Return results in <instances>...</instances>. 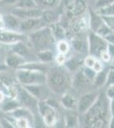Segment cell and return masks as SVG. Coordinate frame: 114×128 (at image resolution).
I'll return each mask as SVG.
<instances>
[{
	"mask_svg": "<svg viewBox=\"0 0 114 128\" xmlns=\"http://www.w3.org/2000/svg\"><path fill=\"white\" fill-rule=\"evenodd\" d=\"M85 122L89 126L95 128L109 126L112 118L111 100L106 94H101L94 104L84 114Z\"/></svg>",
	"mask_w": 114,
	"mask_h": 128,
	"instance_id": "obj_1",
	"label": "cell"
},
{
	"mask_svg": "<svg viewBox=\"0 0 114 128\" xmlns=\"http://www.w3.org/2000/svg\"><path fill=\"white\" fill-rule=\"evenodd\" d=\"M46 84L51 92L63 95L72 84L69 71L62 65L49 68L46 73Z\"/></svg>",
	"mask_w": 114,
	"mask_h": 128,
	"instance_id": "obj_2",
	"label": "cell"
},
{
	"mask_svg": "<svg viewBox=\"0 0 114 128\" xmlns=\"http://www.w3.org/2000/svg\"><path fill=\"white\" fill-rule=\"evenodd\" d=\"M27 40L35 52L51 50L55 38L49 26H44L27 34Z\"/></svg>",
	"mask_w": 114,
	"mask_h": 128,
	"instance_id": "obj_3",
	"label": "cell"
},
{
	"mask_svg": "<svg viewBox=\"0 0 114 128\" xmlns=\"http://www.w3.org/2000/svg\"><path fill=\"white\" fill-rule=\"evenodd\" d=\"M15 70V78L20 86L46 83V74L43 72L22 68Z\"/></svg>",
	"mask_w": 114,
	"mask_h": 128,
	"instance_id": "obj_4",
	"label": "cell"
},
{
	"mask_svg": "<svg viewBox=\"0 0 114 128\" xmlns=\"http://www.w3.org/2000/svg\"><path fill=\"white\" fill-rule=\"evenodd\" d=\"M89 52L95 57H100L103 51L107 50V42L102 37L91 31L88 37Z\"/></svg>",
	"mask_w": 114,
	"mask_h": 128,
	"instance_id": "obj_5",
	"label": "cell"
},
{
	"mask_svg": "<svg viewBox=\"0 0 114 128\" xmlns=\"http://www.w3.org/2000/svg\"><path fill=\"white\" fill-rule=\"evenodd\" d=\"M15 99L20 102V104L22 107L28 108L32 112L34 109L38 110V101L32 94L29 93L22 86H20V87L18 88V90L15 95Z\"/></svg>",
	"mask_w": 114,
	"mask_h": 128,
	"instance_id": "obj_6",
	"label": "cell"
},
{
	"mask_svg": "<svg viewBox=\"0 0 114 128\" xmlns=\"http://www.w3.org/2000/svg\"><path fill=\"white\" fill-rule=\"evenodd\" d=\"M27 40V35L19 32L4 29L0 31V44L13 45L20 41Z\"/></svg>",
	"mask_w": 114,
	"mask_h": 128,
	"instance_id": "obj_7",
	"label": "cell"
},
{
	"mask_svg": "<svg viewBox=\"0 0 114 128\" xmlns=\"http://www.w3.org/2000/svg\"><path fill=\"white\" fill-rule=\"evenodd\" d=\"M26 90L32 95L38 102L45 101L50 98L51 90L48 87L46 83L44 84H34L28 86H22Z\"/></svg>",
	"mask_w": 114,
	"mask_h": 128,
	"instance_id": "obj_8",
	"label": "cell"
},
{
	"mask_svg": "<svg viewBox=\"0 0 114 128\" xmlns=\"http://www.w3.org/2000/svg\"><path fill=\"white\" fill-rule=\"evenodd\" d=\"M10 14L18 17L20 20L29 18H39L43 16V10L38 7L36 8H17L14 7L9 11Z\"/></svg>",
	"mask_w": 114,
	"mask_h": 128,
	"instance_id": "obj_9",
	"label": "cell"
},
{
	"mask_svg": "<svg viewBox=\"0 0 114 128\" xmlns=\"http://www.w3.org/2000/svg\"><path fill=\"white\" fill-rule=\"evenodd\" d=\"M46 26L42 17L39 18H29V19L20 20L19 26V32L22 34H29L36 29Z\"/></svg>",
	"mask_w": 114,
	"mask_h": 128,
	"instance_id": "obj_10",
	"label": "cell"
},
{
	"mask_svg": "<svg viewBox=\"0 0 114 128\" xmlns=\"http://www.w3.org/2000/svg\"><path fill=\"white\" fill-rule=\"evenodd\" d=\"M99 94L96 93V92H89V93L83 95L80 98L79 101L78 102V105H77L78 113L84 114L94 104Z\"/></svg>",
	"mask_w": 114,
	"mask_h": 128,
	"instance_id": "obj_11",
	"label": "cell"
},
{
	"mask_svg": "<svg viewBox=\"0 0 114 128\" xmlns=\"http://www.w3.org/2000/svg\"><path fill=\"white\" fill-rule=\"evenodd\" d=\"M11 46H12V52L22 56L24 59H26V57L30 56L32 54V51H33V49L32 48L31 44H29L28 40L20 41V42H18L16 44L11 45Z\"/></svg>",
	"mask_w": 114,
	"mask_h": 128,
	"instance_id": "obj_12",
	"label": "cell"
},
{
	"mask_svg": "<svg viewBox=\"0 0 114 128\" xmlns=\"http://www.w3.org/2000/svg\"><path fill=\"white\" fill-rule=\"evenodd\" d=\"M91 84V82L88 80V78L84 75L82 69H78L76 71L75 75L72 79V86L76 89L86 88Z\"/></svg>",
	"mask_w": 114,
	"mask_h": 128,
	"instance_id": "obj_13",
	"label": "cell"
},
{
	"mask_svg": "<svg viewBox=\"0 0 114 128\" xmlns=\"http://www.w3.org/2000/svg\"><path fill=\"white\" fill-rule=\"evenodd\" d=\"M89 22H90V28L91 31L94 32H97V31L105 24L101 16L99 15L93 9H90V19H89Z\"/></svg>",
	"mask_w": 114,
	"mask_h": 128,
	"instance_id": "obj_14",
	"label": "cell"
},
{
	"mask_svg": "<svg viewBox=\"0 0 114 128\" xmlns=\"http://www.w3.org/2000/svg\"><path fill=\"white\" fill-rule=\"evenodd\" d=\"M26 59H24L22 56L15 54V53L12 52L11 54L5 58V65L10 68L17 69L20 67H21L23 64L26 62Z\"/></svg>",
	"mask_w": 114,
	"mask_h": 128,
	"instance_id": "obj_15",
	"label": "cell"
},
{
	"mask_svg": "<svg viewBox=\"0 0 114 128\" xmlns=\"http://www.w3.org/2000/svg\"><path fill=\"white\" fill-rule=\"evenodd\" d=\"M3 22L5 24V29L12 31H19L20 20L12 14H7L3 16Z\"/></svg>",
	"mask_w": 114,
	"mask_h": 128,
	"instance_id": "obj_16",
	"label": "cell"
},
{
	"mask_svg": "<svg viewBox=\"0 0 114 128\" xmlns=\"http://www.w3.org/2000/svg\"><path fill=\"white\" fill-rule=\"evenodd\" d=\"M61 104L66 109H70V110H73V109L77 108V105H78V102L73 96L68 94L64 93L62 95V98L61 100Z\"/></svg>",
	"mask_w": 114,
	"mask_h": 128,
	"instance_id": "obj_17",
	"label": "cell"
},
{
	"mask_svg": "<svg viewBox=\"0 0 114 128\" xmlns=\"http://www.w3.org/2000/svg\"><path fill=\"white\" fill-rule=\"evenodd\" d=\"M38 8L44 10L55 9L61 4V0H34Z\"/></svg>",
	"mask_w": 114,
	"mask_h": 128,
	"instance_id": "obj_18",
	"label": "cell"
},
{
	"mask_svg": "<svg viewBox=\"0 0 114 128\" xmlns=\"http://www.w3.org/2000/svg\"><path fill=\"white\" fill-rule=\"evenodd\" d=\"M42 18H43V20H44L45 23L53 24L58 22V20H59V16L54 11V9H49V10H43Z\"/></svg>",
	"mask_w": 114,
	"mask_h": 128,
	"instance_id": "obj_19",
	"label": "cell"
},
{
	"mask_svg": "<svg viewBox=\"0 0 114 128\" xmlns=\"http://www.w3.org/2000/svg\"><path fill=\"white\" fill-rule=\"evenodd\" d=\"M36 56L39 62L44 63H49L54 60V54L51 50H45L36 52Z\"/></svg>",
	"mask_w": 114,
	"mask_h": 128,
	"instance_id": "obj_20",
	"label": "cell"
},
{
	"mask_svg": "<svg viewBox=\"0 0 114 128\" xmlns=\"http://www.w3.org/2000/svg\"><path fill=\"white\" fill-rule=\"evenodd\" d=\"M2 106H1V109L3 113H9L13 111L14 109L19 108L21 105L20 104V102H18L17 100H14V99H10V100L7 101V102H4L3 101L2 102Z\"/></svg>",
	"mask_w": 114,
	"mask_h": 128,
	"instance_id": "obj_21",
	"label": "cell"
},
{
	"mask_svg": "<svg viewBox=\"0 0 114 128\" xmlns=\"http://www.w3.org/2000/svg\"><path fill=\"white\" fill-rule=\"evenodd\" d=\"M72 46H73L74 50L78 52H84L85 50H89V44H88V40L84 41L82 38L76 37L75 38H73L72 41Z\"/></svg>",
	"mask_w": 114,
	"mask_h": 128,
	"instance_id": "obj_22",
	"label": "cell"
},
{
	"mask_svg": "<svg viewBox=\"0 0 114 128\" xmlns=\"http://www.w3.org/2000/svg\"><path fill=\"white\" fill-rule=\"evenodd\" d=\"M87 9V0H77L72 9V13L75 16H82Z\"/></svg>",
	"mask_w": 114,
	"mask_h": 128,
	"instance_id": "obj_23",
	"label": "cell"
},
{
	"mask_svg": "<svg viewBox=\"0 0 114 128\" xmlns=\"http://www.w3.org/2000/svg\"><path fill=\"white\" fill-rule=\"evenodd\" d=\"M107 72L108 71L104 70V68H103L101 71L96 73V75H95V77L93 84H94L95 86H97V87L104 86L106 84V80H107Z\"/></svg>",
	"mask_w": 114,
	"mask_h": 128,
	"instance_id": "obj_24",
	"label": "cell"
},
{
	"mask_svg": "<svg viewBox=\"0 0 114 128\" xmlns=\"http://www.w3.org/2000/svg\"><path fill=\"white\" fill-rule=\"evenodd\" d=\"M68 112L65 114V123L67 127L78 126V117L72 113V110L67 109Z\"/></svg>",
	"mask_w": 114,
	"mask_h": 128,
	"instance_id": "obj_25",
	"label": "cell"
},
{
	"mask_svg": "<svg viewBox=\"0 0 114 128\" xmlns=\"http://www.w3.org/2000/svg\"><path fill=\"white\" fill-rule=\"evenodd\" d=\"M50 28L55 40H63L65 32H64V28L61 26H60L59 24H57V22H55V23L50 24Z\"/></svg>",
	"mask_w": 114,
	"mask_h": 128,
	"instance_id": "obj_26",
	"label": "cell"
},
{
	"mask_svg": "<svg viewBox=\"0 0 114 128\" xmlns=\"http://www.w3.org/2000/svg\"><path fill=\"white\" fill-rule=\"evenodd\" d=\"M14 120V126L19 127V128H28V127H32V125L31 123V121L28 119L24 118V117H20V118H15Z\"/></svg>",
	"mask_w": 114,
	"mask_h": 128,
	"instance_id": "obj_27",
	"label": "cell"
},
{
	"mask_svg": "<svg viewBox=\"0 0 114 128\" xmlns=\"http://www.w3.org/2000/svg\"><path fill=\"white\" fill-rule=\"evenodd\" d=\"M95 11L101 16H114V2L111 4L96 10Z\"/></svg>",
	"mask_w": 114,
	"mask_h": 128,
	"instance_id": "obj_28",
	"label": "cell"
},
{
	"mask_svg": "<svg viewBox=\"0 0 114 128\" xmlns=\"http://www.w3.org/2000/svg\"><path fill=\"white\" fill-rule=\"evenodd\" d=\"M81 65V62L77 58H72L71 60L67 62L66 63V68L68 71H77L78 69H79V67Z\"/></svg>",
	"mask_w": 114,
	"mask_h": 128,
	"instance_id": "obj_29",
	"label": "cell"
},
{
	"mask_svg": "<svg viewBox=\"0 0 114 128\" xmlns=\"http://www.w3.org/2000/svg\"><path fill=\"white\" fill-rule=\"evenodd\" d=\"M56 48L58 50V51H59V53L66 55L67 53H68V51H69L70 45L66 40H60L56 44Z\"/></svg>",
	"mask_w": 114,
	"mask_h": 128,
	"instance_id": "obj_30",
	"label": "cell"
},
{
	"mask_svg": "<svg viewBox=\"0 0 114 128\" xmlns=\"http://www.w3.org/2000/svg\"><path fill=\"white\" fill-rule=\"evenodd\" d=\"M14 7L17 8H36L38 7L34 0H18Z\"/></svg>",
	"mask_w": 114,
	"mask_h": 128,
	"instance_id": "obj_31",
	"label": "cell"
},
{
	"mask_svg": "<svg viewBox=\"0 0 114 128\" xmlns=\"http://www.w3.org/2000/svg\"><path fill=\"white\" fill-rule=\"evenodd\" d=\"M82 70H83V73L84 74V75L88 78V80H90L91 83H93L95 75H96V72H95L92 68H88V67H86V66L83 68Z\"/></svg>",
	"mask_w": 114,
	"mask_h": 128,
	"instance_id": "obj_32",
	"label": "cell"
},
{
	"mask_svg": "<svg viewBox=\"0 0 114 128\" xmlns=\"http://www.w3.org/2000/svg\"><path fill=\"white\" fill-rule=\"evenodd\" d=\"M102 20H104L105 24L111 28L112 30L114 29V16H101Z\"/></svg>",
	"mask_w": 114,
	"mask_h": 128,
	"instance_id": "obj_33",
	"label": "cell"
},
{
	"mask_svg": "<svg viewBox=\"0 0 114 128\" xmlns=\"http://www.w3.org/2000/svg\"><path fill=\"white\" fill-rule=\"evenodd\" d=\"M112 84H114V69L113 68L108 70V72H107V80H106L105 86L107 87V86H112Z\"/></svg>",
	"mask_w": 114,
	"mask_h": 128,
	"instance_id": "obj_34",
	"label": "cell"
},
{
	"mask_svg": "<svg viewBox=\"0 0 114 128\" xmlns=\"http://www.w3.org/2000/svg\"><path fill=\"white\" fill-rule=\"evenodd\" d=\"M113 2L114 0H96V2H95V9L96 10L101 9L102 7L111 4Z\"/></svg>",
	"mask_w": 114,
	"mask_h": 128,
	"instance_id": "obj_35",
	"label": "cell"
},
{
	"mask_svg": "<svg viewBox=\"0 0 114 128\" xmlns=\"http://www.w3.org/2000/svg\"><path fill=\"white\" fill-rule=\"evenodd\" d=\"M96 60H97L96 57L93 56H91V55L89 56H87L86 58L84 59V65L88 68H93V66H94Z\"/></svg>",
	"mask_w": 114,
	"mask_h": 128,
	"instance_id": "obj_36",
	"label": "cell"
},
{
	"mask_svg": "<svg viewBox=\"0 0 114 128\" xmlns=\"http://www.w3.org/2000/svg\"><path fill=\"white\" fill-rule=\"evenodd\" d=\"M18 0H1L0 5L2 6H13V8L15 6Z\"/></svg>",
	"mask_w": 114,
	"mask_h": 128,
	"instance_id": "obj_37",
	"label": "cell"
},
{
	"mask_svg": "<svg viewBox=\"0 0 114 128\" xmlns=\"http://www.w3.org/2000/svg\"><path fill=\"white\" fill-rule=\"evenodd\" d=\"M77 0H63L64 6L68 10H72L73 9V6L75 4Z\"/></svg>",
	"mask_w": 114,
	"mask_h": 128,
	"instance_id": "obj_38",
	"label": "cell"
},
{
	"mask_svg": "<svg viewBox=\"0 0 114 128\" xmlns=\"http://www.w3.org/2000/svg\"><path fill=\"white\" fill-rule=\"evenodd\" d=\"M106 95H107V96L110 100H113L114 99V84L107 86V93H106Z\"/></svg>",
	"mask_w": 114,
	"mask_h": 128,
	"instance_id": "obj_39",
	"label": "cell"
},
{
	"mask_svg": "<svg viewBox=\"0 0 114 128\" xmlns=\"http://www.w3.org/2000/svg\"><path fill=\"white\" fill-rule=\"evenodd\" d=\"M55 62L58 65H63L66 62V56L64 54H61V53H59L57 55V56H55Z\"/></svg>",
	"mask_w": 114,
	"mask_h": 128,
	"instance_id": "obj_40",
	"label": "cell"
},
{
	"mask_svg": "<svg viewBox=\"0 0 114 128\" xmlns=\"http://www.w3.org/2000/svg\"><path fill=\"white\" fill-rule=\"evenodd\" d=\"M107 50L108 52V54L111 57V61L113 59L114 57V44L112 43H107Z\"/></svg>",
	"mask_w": 114,
	"mask_h": 128,
	"instance_id": "obj_41",
	"label": "cell"
},
{
	"mask_svg": "<svg viewBox=\"0 0 114 128\" xmlns=\"http://www.w3.org/2000/svg\"><path fill=\"white\" fill-rule=\"evenodd\" d=\"M93 69L95 70L96 73H98V72H100L101 71V70L103 69V65L101 64V62L100 61H98V60H96L95 61V62L94 64V66H93V68H92Z\"/></svg>",
	"mask_w": 114,
	"mask_h": 128,
	"instance_id": "obj_42",
	"label": "cell"
},
{
	"mask_svg": "<svg viewBox=\"0 0 114 128\" xmlns=\"http://www.w3.org/2000/svg\"><path fill=\"white\" fill-rule=\"evenodd\" d=\"M5 99V96H4V93H3V90H0V104L4 101Z\"/></svg>",
	"mask_w": 114,
	"mask_h": 128,
	"instance_id": "obj_43",
	"label": "cell"
},
{
	"mask_svg": "<svg viewBox=\"0 0 114 128\" xmlns=\"http://www.w3.org/2000/svg\"><path fill=\"white\" fill-rule=\"evenodd\" d=\"M5 29V24H4V22H3V19L0 20V31L2 30H4Z\"/></svg>",
	"mask_w": 114,
	"mask_h": 128,
	"instance_id": "obj_44",
	"label": "cell"
},
{
	"mask_svg": "<svg viewBox=\"0 0 114 128\" xmlns=\"http://www.w3.org/2000/svg\"><path fill=\"white\" fill-rule=\"evenodd\" d=\"M109 126L112 127V128H114V115H113V116H112L111 120H110Z\"/></svg>",
	"mask_w": 114,
	"mask_h": 128,
	"instance_id": "obj_45",
	"label": "cell"
},
{
	"mask_svg": "<svg viewBox=\"0 0 114 128\" xmlns=\"http://www.w3.org/2000/svg\"><path fill=\"white\" fill-rule=\"evenodd\" d=\"M2 88H3V83L0 81V90H2Z\"/></svg>",
	"mask_w": 114,
	"mask_h": 128,
	"instance_id": "obj_46",
	"label": "cell"
},
{
	"mask_svg": "<svg viewBox=\"0 0 114 128\" xmlns=\"http://www.w3.org/2000/svg\"><path fill=\"white\" fill-rule=\"evenodd\" d=\"M3 15H2V14L0 13V20H3Z\"/></svg>",
	"mask_w": 114,
	"mask_h": 128,
	"instance_id": "obj_47",
	"label": "cell"
},
{
	"mask_svg": "<svg viewBox=\"0 0 114 128\" xmlns=\"http://www.w3.org/2000/svg\"><path fill=\"white\" fill-rule=\"evenodd\" d=\"M112 64H114V57H113V59L112 60Z\"/></svg>",
	"mask_w": 114,
	"mask_h": 128,
	"instance_id": "obj_48",
	"label": "cell"
},
{
	"mask_svg": "<svg viewBox=\"0 0 114 128\" xmlns=\"http://www.w3.org/2000/svg\"><path fill=\"white\" fill-rule=\"evenodd\" d=\"M113 68V69H114V64H113V66H112V68Z\"/></svg>",
	"mask_w": 114,
	"mask_h": 128,
	"instance_id": "obj_49",
	"label": "cell"
},
{
	"mask_svg": "<svg viewBox=\"0 0 114 128\" xmlns=\"http://www.w3.org/2000/svg\"><path fill=\"white\" fill-rule=\"evenodd\" d=\"M113 32H114V29H113Z\"/></svg>",
	"mask_w": 114,
	"mask_h": 128,
	"instance_id": "obj_50",
	"label": "cell"
},
{
	"mask_svg": "<svg viewBox=\"0 0 114 128\" xmlns=\"http://www.w3.org/2000/svg\"><path fill=\"white\" fill-rule=\"evenodd\" d=\"M0 1H1V0H0Z\"/></svg>",
	"mask_w": 114,
	"mask_h": 128,
	"instance_id": "obj_51",
	"label": "cell"
}]
</instances>
